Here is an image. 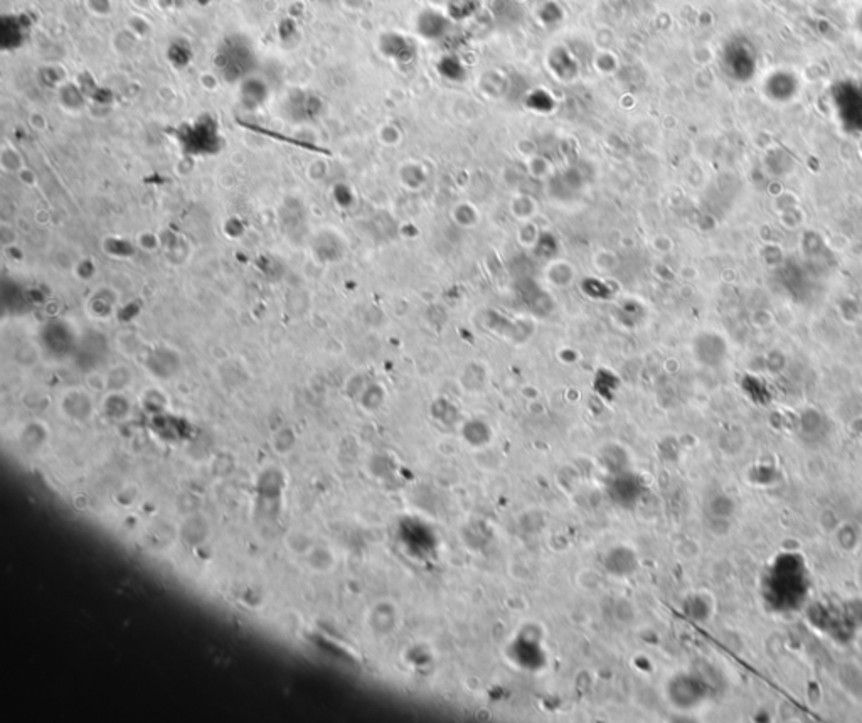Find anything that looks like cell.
Masks as SVG:
<instances>
[{"mask_svg":"<svg viewBox=\"0 0 862 723\" xmlns=\"http://www.w3.org/2000/svg\"><path fill=\"white\" fill-rule=\"evenodd\" d=\"M255 53L245 37L229 36L218 46L214 63L228 80L245 76L253 64Z\"/></svg>","mask_w":862,"mask_h":723,"instance_id":"cell-1","label":"cell"},{"mask_svg":"<svg viewBox=\"0 0 862 723\" xmlns=\"http://www.w3.org/2000/svg\"><path fill=\"white\" fill-rule=\"evenodd\" d=\"M637 565L635 553L625 546H618V548L612 550L606 557V562H605L606 570L616 577H626V575L634 573L637 570Z\"/></svg>","mask_w":862,"mask_h":723,"instance_id":"cell-2","label":"cell"},{"mask_svg":"<svg viewBox=\"0 0 862 723\" xmlns=\"http://www.w3.org/2000/svg\"><path fill=\"white\" fill-rule=\"evenodd\" d=\"M312 2H315V4H331L334 0H312Z\"/></svg>","mask_w":862,"mask_h":723,"instance_id":"cell-3","label":"cell"}]
</instances>
